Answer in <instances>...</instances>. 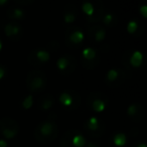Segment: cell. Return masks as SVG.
Masks as SVG:
<instances>
[{
    "label": "cell",
    "mask_w": 147,
    "mask_h": 147,
    "mask_svg": "<svg viewBox=\"0 0 147 147\" xmlns=\"http://www.w3.org/2000/svg\"><path fill=\"white\" fill-rule=\"evenodd\" d=\"M126 29H127V32L130 35H132V36H134V37H139L144 32L145 25L141 20L134 18L128 22Z\"/></svg>",
    "instance_id": "ac0fdd59"
},
{
    "label": "cell",
    "mask_w": 147,
    "mask_h": 147,
    "mask_svg": "<svg viewBox=\"0 0 147 147\" xmlns=\"http://www.w3.org/2000/svg\"><path fill=\"white\" fill-rule=\"evenodd\" d=\"M47 84V78L45 71L39 69H33L29 71L26 77V88L29 94H39L45 89Z\"/></svg>",
    "instance_id": "3957f363"
},
{
    "label": "cell",
    "mask_w": 147,
    "mask_h": 147,
    "mask_svg": "<svg viewBox=\"0 0 147 147\" xmlns=\"http://www.w3.org/2000/svg\"><path fill=\"white\" fill-rule=\"evenodd\" d=\"M86 147H101V144H100V142H98L97 140L93 139V140L87 141Z\"/></svg>",
    "instance_id": "4316f807"
},
{
    "label": "cell",
    "mask_w": 147,
    "mask_h": 147,
    "mask_svg": "<svg viewBox=\"0 0 147 147\" xmlns=\"http://www.w3.org/2000/svg\"><path fill=\"white\" fill-rule=\"evenodd\" d=\"M127 115L133 122H141L145 117V110L142 104L133 102L127 108Z\"/></svg>",
    "instance_id": "e0dca14e"
},
{
    "label": "cell",
    "mask_w": 147,
    "mask_h": 147,
    "mask_svg": "<svg viewBox=\"0 0 147 147\" xmlns=\"http://www.w3.org/2000/svg\"><path fill=\"white\" fill-rule=\"evenodd\" d=\"M109 105V98L101 91H93L87 96L86 106L93 113H103Z\"/></svg>",
    "instance_id": "277c9868"
},
{
    "label": "cell",
    "mask_w": 147,
    "mask_h": 147,
    "mask_svg": "<svg viewBox=\"0 0 147 147\" xmlns=\"http://www.w3.org/2000/svg\"><path fill=\"white\" fill-rule=\"evenodd\" d=\"M139 12L141 13L142 17L146 18V17H147V6H146V5H142V6L139 8Z\"/></svg>",
    "instance_id": "83f0119b"
},
{
    "label": "cell",
    "mask_w": 147,
    "mask_h": 147,
    "mask_svg": "<svg viewBox=\"0 0 147 147\" xmlns=\"http://www.w3.org/2000/svg\"><path fill=\"white\" fill-rule=\"evenodd\" d=\"M83 128L86 134L92 139L100 138L105 132L106 125L105 122L97 116H92L85 120L83 124Z\"/></svg>",
    "instance_id": "8992f818"
},
{
    "label": "cell",
    "mask_w": 147,
    "mask_h": 147,
    "mask_svg": "<svg viewBox=\"0 0 147 147\" xmlns=\"http://www.w3.org/2000/svg\"><path fill=\"white\" fill-rule=\"evenodd\" d=\"M20 131V126L16 120L10 117H3L0 119V135L3 139H14Z\"/></svg>",
    "instance_id": "ba28073f"
},
{
    "label": "cell",
    "mask_w": 147,
    "mask_h": 147,
    "mask_svg": "<svg viewBox=\"0 0 147 147\" xmlns=\"http://www.w3.org/2000/svg\"><path fill=\"white\" fill-rule=\"evenodd\" d=\"M2 47H3V43H2V41H1V39H0V51L2 49Z\"/></svg>",
    "instance_id": "1f68e13d"
},
{
    "label": "cell",
    "mask_w": 147,
    "mask_h": 147,
    "mask_svg": "<svg viewBox=\"0 0 147 147\" xmlns=\"http://www.w3.org/2000/svg\"><path fill=\"white\" fill-rule=\"evenodd\" d=\"M131 147H147V146L145 142H143V141H138V142L134 143Z\"/></svg>",
    "instance_id": "f546056e"
},
{
    "label": "cell",
    "mask_w": 147,
    "mask_h": 147,
    "mask_svg": "<svg viewBox=\"0 0 147 147\" xmlns=\"http://www.w3.org/2000/svg\"><path fill=\"white\" fill-rule=\"evenodd\" d=\"M55 105V97L53 94H45L38 99L37 106L40 110L42 111H49Z\"/></svg>",
    "instance_id": "7402d4cb"
},
{
    "label": "cell",
    "mask_w": 147,
    "mask_h": 147,
    "mask_svg": "<svg viewBox=\"0 0 147 147\" xmlns=\"http://www.w3.org/2000/svg\"><path fill=\"white\" fill-rule=\"evenodd\" d=\"M8 4H9V1H7V0H0V7H4Z\"/></svg>",
    "instance_id": "4dcf8cb0"
},
{
    "label": "cell",
    "mask_w": 147,
    "mask_h": 147,
    "mask_svg": "<svg viewBox=\"0 0 147 147\" xmlns=\"http://www.w3.org/2000/svg\"><path fill=\"white\" fill-rule=\"evenodd\" d=\"M77 16H78L77 7L74 4H71V3L65 5V10H63V22H65V24L71 26V24L76 21Z\"/></svg>",
    "instance_id": "d6986e66"
},
{
    "label": "cell",
    "mask_w": 147,
    "mask_h": 147,
    "mask_svg": "<svg viewBox=\"0 0 147 147\" xmlns=\"http://www.w3.org/2000/svg\"><path fill=\"white\" fill-rule=\"evenodd\" d=\"M7 75V69L4 65H1L0 63V81H2L3 79L6 77Z\"/></svg>",
    "instance_id": "484cf974"
},
{
    "label": "cell",
    "mask_w": 147,
    "mask_h": 147,
    "mask_svg": "<svg viewBox=\"0 0 147 147\" xmlns=\"http://www.w3.org/2000/svg\"><path fill=\"white\" fill-rule=\"evenodd\" d=\"M4 34L12 41H19L23 36V28L14 21H9L3 25Z\"/></svg>",
    "instance_id": "5bb4252c"
},
{
    "label": "cell",
    "mask_w": 147,
    "mask_h": 147,
    "mask_svg": "<svg viewBox=\"0 0 147 147\" xmlns=\"http://www.w3.org/2000/svg\"><path fill=\"white\" fill-rule=\"evenodd\" d=\"M77 67V61L71 55H63L57 61V69L61 75L67 76L75 71Z\"/></svg>",
    "instance_id": "7c38bea8"
},
{
    "label": "cell",
    "mask_w": 147,
    "mask_h": 147,
    "mask_svg": "<svg viewBox=\"0 0 147 147\" xmlns=\"http://www.w3.org/2000/svg\"><path fill=\"white\" fill-rule=\"evenodd\" d=\"M6 14L9 18L12 19V21L16 22V21L23 20V19L26 17V11H25L22 7L14 5V6H11L7 9Z\"/></svg>",
    "instance_id": "ffe728a7"
},
{
    "label": "cell",
    "mask_w": 147,
    "mask_h": 147,
    "mask_svg": "<svg viewBox=\"0 0 147 147\" xmlns=\"http://www.w3.org/2000/svg\"><path fill=\"white\" fill-rule=\"evenodd\" d=\"M59 102L63 108L69 110H76L82 103V98L78 92L71 89L61 91L59 94Z\"/></svg>",
    "instance_id": "52a82bcc"
},
{
    "label": "cell",
    "mask_w": 147,
    "mask_h": 147,
    "mask_svg": "<svg viewBox=\"0 0 147 147\" xmlns=\"http://www.w3.org/2000/svg\"><path fill=\"white\" fill-rule=\"evenodd\" d=\"M33 103H34L33 95L28 94V95H26V96H24V98L21 101V107H22L24 110H29V109L33 106Z\"/></svg>",
    "instance_id": "cb8c5ba5"
},
{
    "label": "cell",
    "mask_w": 147,
    "mask_h": 147,
    "mask_svg": "<svg viewBox=\"0 0 147 147\" xmlns=\"http://www.w3.org/2000/svg\"><path fill=\"white\" fill-rule=\"evenodd\" d=\"M0 147H10V145L7 142V140H5L3 138H0Z\"/></svg>",
    "instance_id": "f1b7e54d"
},
{
    "label": "cell",
    "mask_w": 147,
    "mask_h": 147,
    "mask_svg": "<svg viewBox=\"0 0 147 147\" xmlns=\"http://www.w3.org/2000/svg\"><path fill=\"white\" fill-rule=\"evenodd\" d=\"M126 134L123 132H115L110 136L109 139V147H125L127 144Z\"/></svg>",
    "instance_id": "44dd1931"
},
{
    "label": "cell",
    "mask_w": 147,
    "mask_h": 147,
    "mask_svg": "<svg viewBox=\"0 0 147 147\" xmlns=\"http://www.w3.org/2000/svg\"><path fill=\"white\" fill-rule=\"evenodd\" d=\"M85 39V34L80 27L69 26L65 30V45L71 49H77L83 45Z\"/></svg>",
    "instance_id": "30bf717a"
},
{
    "label": "cell",
    "mask_w": 147,
    "mask_h": 147,
    "mask_svg": "<svg viewBox=\"0 0 147 147\" xmlns=\"http://www.w3.org/2000/svg\"><path fill=\"white\" fill-rule=\"evenodd\" d=\"M125 67L131 69H137L143 65V53L139 51H128L124 55Z\"/></svg>",
    "instance_id": "9a60e30c"
},
{
    "label": "cell",
    "mask_w": 147,
    "mask_h": 147,
    "mask_svg": "<svg viewBox=\"0 0 147 147\" xmlns=\"http://www.w3.org/2000/svg\"><path fill=\"white\" fill-rule=\"evenodd\" d=\"M125 79H126V71L122 69H111L105 75L104 81L107 86L110 88H118L123 85Z\"/></svg>",
    "instance_id": "4fadbf2b"
},
{
    "label": "cell",
    "mask_w": 147,
    "mask_h": 147,
    "mask_svg": "<svg viewBox=\"0 0 147 147\" xmlns=\"http://www.w3.org/2000/svg\"><path fill=\"white\" fill-rule=\"evenodd\" d=\"M33 2H34L33 0H14V4L20 7L28 6V5L32 4Z\"/></svg>",
    "instance_id": "d4e9b609"
},
{
    "label": "cell",
    "mask_w": 147,
    "mask_h": 147,
    "mask_svg": "<svg viewBox=\"0 0 147 147\" xmlns=\"http://www.w3.org/2000/svg\"><path fill=\"white\" fill-rule=\"evenodd\" d=\"M82 10L85 14L87 22L90 24H97L100 22L105 12L102 1H86L82 4Z\"/></svg>",
    "instance_id": "7a4b0ae2"
},
{
    "label": "cell",
    "mask_w": 147,
    "mask_h": 147,
    "mask_svg": "<svg viewBox=\"0 0 147 147\" xmlns=\"http://www.w3.org/2000/svg\"><path fill=\"white\" fill-rule=\"evenodd\" d=\"M57 136H59V126L53 118L41 121L34 129V138L40 144H51L57 138Z\"/></svg>",
    "instance_id": "6da1fadb"
},
{
    "label": "cell",
    "mask_w": 147,
    "mask_h": 147,
    "mask_svg": "<svg viewBox=\"0 0 147 147\" xmlns=\"http://www.w3.org/2000/svg\"><path fill=\"white\" fill-rule=\"evenodd\" d=\"M88 38L93 42H102L107 36V31L105 27L101 24H93L88 28Z\"/></svg>",
    "instance_id": "2e32d148"
},
{
    "label": "cell",
    "mask_w": 147,
    "mask_h": 147,
    "mask_svg": "<svg viewBox=\"0 0 147 147\" xmlns=\"http://www.w3.org/2000/svg\"><path fill=\"white\" fill-rule=\"evenodd\" d=\"M87 138L79 129L67 130L59 140V147H86Z\"/></svg>",
    "instance_id": "5b68a950"
},
{
    "label": "cell",
    "mask_w": 147,
    "mask_h": 147,
    "mask_svg": "<svg viewBox=\"0 0 147 147\" xmlns=\"http://www.w3.org/2000/svg\"><path fill=\"white\" fill-rule=\"evenodd\" d=\"M101 61V57L98 49L95 47H86L81 53V65L87 71L96 69Z\"/></svg>",
    "instance_id": "9c48e42d"
},
{
    "label": "cell",
    "mask_w": 147,
    "mask_h": 147,
    "mask_svg": "<svg viewBox=\"0 0 147 147\" xmlns=\"http://www.w3.org/2000/svg\"><path fill=\"white\" fill-rule=\"evenodd\" d=\"M51 59V55L49 49L37 47L30 51L27 57V61L32 67H41V65H45L47 63H49Z\"/></svg>",
    "instance_id": "8fae6325"
},
{
    "label": "cell",
    "mask_w": 147,
    "mask_h": 147,
    "mask_svg": "<svg viewBox=\"0 0 147 147\" xmlns=\"http://www.w3.org/2000/svg\"><path fill=\"white\" fill-rule=\"evenodd\" d=\"M101 22L103 23V26L109 27V28H112V27L117 26L118 24V17L115 13L108 11V12H104L101 19Z\"/></svg>",
    "instance_id": "603a6c76"
}]
</instances>
